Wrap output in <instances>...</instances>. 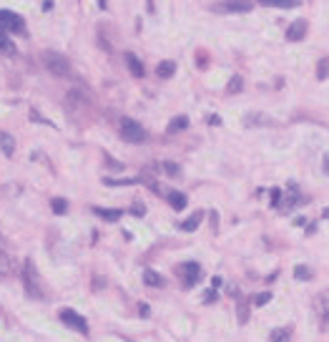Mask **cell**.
<instances>
[{
    "label": "cell",
    "mask_w": 329,
    "mask_h": 342,
    "mask_svg": "<svg viewBox=\"0 0 329 342\" xmlns=\"http://www.w3.org/2000/svg\"><path fill=\"white\" fill-rule=\"evenodd\" d=\"M163 171H169V176H179V166H176V164H171V161H166V164H163Z\"/></svg>",
    "instance_id": "obj_25"
},
{
    "label": "cell",
    "mask_w": 329,
    "mask_h": 342,
    "mask_svg": "<svg viewBox=\"0 0 329 342\" xmlns=\"http://www.w3.org/2000/svg\"><path fill=\"white\" fill-rule=\"evenodd\" d=\"M269 299H271V294H269V292H264V294L257 297V305H264V302H269Z\"/></svg>",
    "instance_id": "obj_26"
},
{
    "label": "cell",
    "mask_w": 329,
    "mask_h": 342,
    "mask_svg": "<svg viewBox=\"0 0 329 342\" xmlns=\"http://www.w3.org/2000/svg\"><path fill=\"white\" fill-rule=\"evenodd\" d=\"M184 129H189V119H186V116H179V119H174V121L169 124V131H171V134L184 131Z\"/></svg>",
    "instance_id": "obj_17"
},
{
    "label": "cell",
    "mask_w": 329,
    "mask_h": 342,
    "mask_svg": "<svg viewBox=\"0 0 329 342\" xmlns=\"http://www.w3.org/2000/svg\"><path fill=\"white\" fill-rule=\"evenodd\" d=\"M184 272H186V274H184V282H186V287H194V284H196V279H198V272H201V267H198L196 262H189Z\"/></svg>",
    "instance_id": "obj_9"
},
{
    "label": "cell",
    "mask_w": 329,
    "mask_h": 342,
    "mask_svg": "<svg viewBox=\"0 0 329 342\" xmlns=\"http://www.w3.org/2000/svg\"><path fill=\"white\" fill-rule=\"evenodd\" d=\"M314 317L319 322V327H329V292H319L314 297Z\"/></svg>",
    "instance_id": "obj_6"
},
{
    "label": "cell",
    "mask_w": 329,
    "mask_h": 342,
    "mask_svg": "<svg viewBox=\"0 0 329 342\" xmlns=\"http://www.w3.org/2000/svg\"><path fill=\"white\" fill-rule=\"evenodd\" d=\"M0 23H3V30L5 33H23L25 30V20L18 15V13H13V10H0Z\"/></svg>",
    "instance_id": "obj_5"
},
{
    "label": "cell",
    "mask_w": 329,
    "mask_h": 342,
    "mask_svg": "<svg viewBox=\"0 0 329 342\" xmlns=\"http://www.w3.org/2000/svg\"><path fill=\"white\" fill-rule=\"evenodd\" d=\"M93 211H96L101 219H106V221H118L121 214H124V209H101V206H96Z\"/></svg>",
    "instance_id": "obj_10"
},
{
    "label": "cell",
    "mask_w": 329,
    "mask_h": 342,
    "mask_svg": "<svg viewBox=\"0 0 329 342\" xmlns=\"http://www.w3.org/2000/svg\"><path fill=\"white\" fill-rule=\"evenodd\" d=\"M279 197H281V192H279V189H271V204H276Z\"/></svg>",
    "instance_id": "obj_27"
},
{
    "label": "cell",
    "mask_w": 329,
    "mask_h": 342,
    "mask_svg": "<svg viewBox=\"0 0 329 342\" xmlns=\"http://www.w3.org/2000/svg\"><path fill=\"white\" fill-rule=\"evenodd\" d=\"M121 136L126 138L129 143H143L146 141V131L141 124H136L133 119H124L121 121Z\"/></svg>",
    "instance_id": "obj_3"
},
{
    "label": "cell",
    "mask_w": 329,
    "mask_h": 342,
    "mask_svg": "<svg viewBox=\"0 0 329 342\" xmlns=\"http://www.w3.org/2000/svg\"><path fill=\"white\" fill-rule=\"evenodd\" d=\"M324 171L329 174V154H327V159H324Z\"/></svg>",
    "instance_id": "obj_29"
},
{
    "label": "cell",
    "mask_w": 329,
    "mask_h": 342,
    "mask_svg": "<svg viewBox=\"0 0 329 342\" xmlns=\"http://www.w3.org/2000/svg\"><path fill=\"white\" fill-rule=\"evenodd\" d=\"M327 73H329V63H327V58H322V61L317 63V78H319V81H324V78H327Z\"/></svg>",
    "instance_id": "obj_23"
},
{
    "label": "cell",
    "mask_w": 329,
    "mask_h": 342,
    "mask_svg": "<svg viewBox=\"0 0 329 342\" xmlns=\"http://www.w3.org/2000/svg\"><path fill=\"white\" fill-rule=\"evenodd\" d=\"M126 66H129V70H131L136 78H141V75L146 73V70H143V66H141V61H138L133 53H126Z\"/></svg>",
    "instance_id": "obj_12"
},
{
    "label": "cell",
    "mask_w": 329,
    "mask_h": 342,
    "mask_svg": "<svg viewBox=\"0 0 329 342\" xmlns=\"http://www.w3.org/2000/svg\"><path fill=\"white\" fill-rule=\"evenodd\" d=\"M174 70H176V63H174V61H163V63H158L156 75H158V78H171Z\"/></svg>",
    "instance_id": "obj_14"
},
{
    "label": "cell",
    "mask_w": 329,
    "mask_h": 342,
    "mask_svg": "<svg viewBox=\"0 0 329 342\" xmlns=\"http://www.w3.org/2000/svg\"><path fill=\"white\" fill-rule=\"evenodd\" d=\"M0 148H3V154L5 156H13V148H15V141H13V136L10 134H0Z\"/></svg>",
    "instance_id": "obj_15"
},
{
    "label": "cell",
    "mask_w": 329,
    "mask_h": 342,
    "mask_svg": "<svg viewBox=\"0 0 329 342\" xmlns=\"http://www.w3.org/2000/svg\"><path fill=\"white\" fill-rule=\"evenodd\" d=\"M307 35V20L304 18H299V20H294L289 28H286V41H292V43H297V41H302Z\"/></svg>",
    "instance_id": "obj_7"
},
{
    "label": "cell",
    "mask_w": 329,
    "mask_h": 342,
    "mask_svg": "<svg viewBox=\"0 0 329 342\" xmlns=\"http://www.w3.org/2000/svg\"><path fill=\"white\" fill-rule=\"evenodd\" d=\"M264 5H276V8H297V0H264Z\"/></svg>",
    "instance_id": "obj_21"
},
{
    "label": "cell",
    "mask_w": 329,
    "mask_h": 342,
    "mask_svg": "<svg viewBox=\"0 0 329 342\" xmlns=\"http://www.w3.org/2000/svg\"><path fill=\"white\" fill-rule=\"evenodd\" d=\"M43 66L48 68V73H53V75H70V63H68L66 56H61V53L46 51V53H43Z\"/></svg>",
    "instance_id": "obj_2"
},
{
    "label": "cell",
    "mask_w": 329,
    "mask_h": 342,
    "mask_svg": "<svg viewBox=\"0 0 329 342\" xmlns=\"http://www.w3.org/2000/svg\"><path fill=\"white\" fill-rule=\"evenodd\" d=\"M241 86H244V81H241V75L236 73V75L229 81V86H226V93H239V91H241Z\"/></svg>",
    "instance_id": "obj_20"
},
{
    "label": "cell",
    "mask_w": 329,
    "mask_h": 342,
    "mask_svg": "<svg viewBox=\"0 0 329 342\" xmlns=\"http://www.w3.org/2000/svg\"><path fill=\"white\" fill-rule=\"evenodd\" d=\"M51 206H53V214H66V211H68L66 199H53V202H51Z\"/></svg>",
    "instance_id": "obj_24"
},
{
    "label": "cell",
    "mask_w": 329,
    "mask_h": 342,
    "mask_svg": "<svg viewBox=\"0 0 329 342\" xmlns=\"http://www.w3.org/2000/svg\"><path fill=\"white\" fill-rule=\"evenodd\" d=\"M294 277L304 282V279H309V277H312V272H309V267H304V264H297V267H294Z\"/></svg>",
    "instance_id": "obj_22"
},
{
    "label": "cell",
    "mask_w": 329,
    "mask_h": 342,
    "mask_svg": "<svg viewBox=\"0 0 329 342\" xmlns=\"http://www.w3.org/2000/svg\"><path fill=\"white\" fill-rule=\"evenodd\" d=\"M23 287H25V294H30L33 299L46 297V294H43L40 277H38V270H35V262H33V259H25V264H23Z\"/></svg>",
    "instance_id": "obj_1"
},
{
    "label": "cell",
    "mask_w": 329,
    "mask_h": 342,
    "mask_svg": "<svg viewBox=\"0 0 329 342\" xmlns=\"http://www.w3.org/2000/svg\"><path fill=\"white\" fill-rule=\"evenodd\" d=\"M289 340H292V330H286V327H276L269 335V342H289Z\"/></svg>",
    "instance_id": "obj_13"
},
{
    "label": "cell",
    "mask_w": 329,
    "mask_h": 342,
    "mask_svg": "<svg viewBox=\"0 0 329 342\" xmlns=\"http://www.w3.org/2000/svg\"><path fill=\"white\" fill-rule=\"evenodd\" d=\"M214 299H216V292H214V289H209V292H206V297H203V302H214Z\"/></svg>",
    "instance_id": "obj_28"
},
{
    "label": "cell",
    "mask_w": 329,
    "mask_h": 342,
    "mask_svg": "<svg viewBox=\"0 0 329 342\" xmlns=\"http://www.w3.org/2000/svg\"><path fill=\"white\" fill-rule=\"evenodd\" d=\"M0 48H3L5 56H15V46H13V41L5 35V30H3V35H0Z\"/></svg>",
    "instance_id": "obj_18"
},
{
    "label": "cell",
    "mask_w": 329,
    "mask_h": 342,
    "mask_svg": "<svg viewBox=\"0 0 329 342\" xmlns=\"http://www.w3.org/2000/svg\"><path fill=\"white\" fill-rule=\"evenodd\" d=\"M216 10H226V13H249L252 10V3H221V5H214Z\"/></svg>",
    "instance_id": "obj_8"
},
{
    "label": "cell",
    "mask_w": 329,
    "mask_h": 342,
    "mask_svg": "<svg viewBox=\"0 0 329 342\" xmlns=\"http://www.w3.org/2000/svg\"><path fill=\"white\" fill-rule=\"evenodd\" d=\"M201 219H203V211H196V214H191V216H189V219L181 224V229H184V232H194L198 224H201Z\"/></svg>",
    "instance_id": "obj_16"
},
{
    "label": "cell",
    "mask_w": 329,
    "mask_h": 342,
    "mask_svg": "<svg viewBox=\"0 0 329 342\" xmlns=\"http://www.w3.org/2000/svg\"><path fill=\"white\" fill-rule=\"evenodd\" d=\"M61 322H63L66 327H70V330L80 332V335H88V322H86V317L78 315L75 310H61Z\"/></svg>",
    "instance_id": "obj_4"
},
{
    "label": "cell",
    "mask_w": 329,
    "mask_h": 342,
    "mask_svg": "<svg viewBox=\"0 0 329 342\" xmlns=\"http://www.w3.org/2000/svg\"><path fill=\"white\" fill-rule=\"evenodd\" d=\"M166 199L176 211H181L186 206V194H181V192H166Z\"/></svg>",
    "instance_id": "obj_11"
},
{
    "label": "cell",
    "mask_w": 329,
    "mask_h": 342,
    "mask_svg": "<svg viewBox=\"0 0 329 342\" xmlns=\"http://www.w3.org/2000/svg\"><path fill=\"white\" fill-rule=\"evenodd\" d=\"M143 282L151 284V287H161V284H163V279L153 272V270H146V272H143Z\"/></svg>",
    "instance_id": "obj_19"
}]
</instances>
